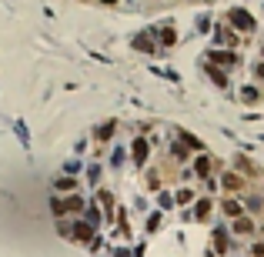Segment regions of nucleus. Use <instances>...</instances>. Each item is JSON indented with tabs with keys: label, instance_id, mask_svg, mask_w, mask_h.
I'll use <instances>...</instances> for the list:
<instances>
[{
	"label": "nucleus",
	"instance_id": "nucleus-1",
	"mask_svg": "<svg viewBox=\"0 0 264 257\" xmlns=\"http://www.w3.org/2000/svg\"><path fill=\"white\" fill-rule=\"evenodd\" d=\"M217 184H221V191H224V194H231V197H241V194L248 191V177L238 174V170H224Z\"/></svg>",
	"mask_w": 264,
	"mask_h": 257
},
{
	"label": "nucleus",
	"instance_id": "nucleus-2",
	"mask_svg": "<svg viewBox=\"0 0 264 257\" xmlns=\"http://www.w3.org/2000/svg\"><path fill=\"white\" fill-rule=\"evenodd\" d=\"M231 234L234 237H257V234H261V224H257V217L241 214L238 221H231Z\"/></svg>",
	"mask_w": 264,
	"mask_h": 257
},
{
	"label": "nucleus",
	"instance_id": "nucleus-3",
	"mask_svg": "<svg viewBox=\"0 0 264 257\" xmlns=\"http://www.w3.org/2000/svg\"><path fill=\"white\" fill-rule=\"evenodd\" d=\"M60 234H64L67 241H77V244H87L90 241V224H84V221H74V224H64L60 227Z\"/></svg>",
	"mask_w": 264,
	"mask_h": 257
},
{
	"label": "nucleus",
	"instance_id": "nucleus-4",
	"mask_svg": "<svg viewBox=\"0 0 264 257\" xmlns=\"http://www.w3.org/2000/svg\"><path fill=\"white\" fill-rule=\"evenodd\" d=\"M50 207H54L57 217L80 214V210H84V197H77V194H74V197H67V201H57V197H54V204H50Z\"/></svg>",
	"mask_w": 264,
	"mask_h": 257
},
{
	"label": "nucleus",
	"instance_id": "nucleus-5",
	"mask_svg": "<svg viewBox=\"0 0 264 257\" xmlns=\"http://www.w3.org/2000/svg\"><path fill=\"white\" fill-rule=\"evenodd\" d=\"M217 207H221V214H224L227 221H238V217L244 214V204H241V197H231V194H224V197L217 201Z\"/></svg>",
	"mask_w": 264,
	"mask_h": 257
},
{
	"label": "nucleus",
	"instance_id": "nucleus-6",
	"mask_svg": "<svg viewBox=\"0 0 264 257\" xmlns=\"http://www.w3.org/2000/svg\"><path fill=\"white\" fill-rule=\"evenodd\" d=\"M214 157H211V154H197V157H194V167H191V174L194 177H201V180H208L211 174H214Z\"/></svg>",
	"mask_w": 264,
	"mask_h": 257
},
{
	"label": "nucleus",
	"instance_id": "nucleus-7",
	"mask_svg": "<svg viewBox=\"0 0 264 257\" xmlns=\"http://www.w3.org/2000/svg\"><path fill=\"white\" fill-rule=\"evenodd\" d=\"M214 214V201L211 197H201V201H194V221H208V217Z\"/></svg>",
	"mask_w": 264,
	"mask_h": 257
},
{
	"label": "nucleus",
	"instance_id": "nucleus-8",
	"mask_svg": "<svg viewBox=\"0 0 264 257\" xmlns=\"http://www.w3.org/2000/svg\"><path fill=\"white\" fill-rule=\"evenodd\" d=\"M147 154H151V147H147L144 137H141V140H134V147H130V157H134L137 167H144V164H147Z\"/></svg>",
	"mask_w": 264,
	"mask_h": 257
},
{
	"label": "nucleus",
	"instance_id": "nucleus-9",
	"mask_svg": "<svg viewBox=\"0 0 264 257\" xmlns=\"http://www.w3.org/2000/svg\"><path fill=\"white\" fill-rule=\"evenodd\" d=\"M231 20H238L244 33H251V30H254V20H251V14H244V10H231Z\"/></svg>",
	"mask_w": 264,
	"mask_h": 257
},
{
	"label": "nucleus",
	"instance_id": "nucleus-10",
	"mask_svg": "<svg viewBox=\"0 0 264 257\" xmlns=\"http://www.w3.org/2000/svg\"><path fill=\"white\" fill-rule=\"evenodd\" d=\"M214 247H217V254H227V247H231V241H227V231H224V227H217V231H214Z\"/></svg>",
	"mask_w": 264,
	"mask_h": 257
},
{
	"label": "nucleus",
	"instance_id": "nucleus-11",
	"mask_svg": "<svg viewBox=\"0 0 264 257\" xmlns=\"http://www.w3.org/2000/svg\"><path fill=\"white\" fill-rule=\"evenodd\" d=\"M211 60H217V64H227V67H234V64H238V57H234V54H227V50H211Z\"/></svg>",
	"mask_w": 264,
	"mask_h": 257
},
{
	"label": "nucleus",
	"instance_id": "nucleus-12",
	"mask_svg": "<svg viewBox=\"0 0 264 257\" xmlns=\"http://www.w3.org/2000/svg\"><path fill=\"white\" fill-rule=\"evenodd\" d=\"M241 100H244V104H257V100H261V90L257 87H244L241 90Z\"/></svg>",
	"mask_w": 264,
	"mask_h": 257
},
{
	"label": "nucleus",
	"instance_id": "nucleus-13",
	"mask_svg": "<svg viewBox=\"0 0 264 257\" xmlns=\"http://www.w3.org/2000/svg\"><path fill=\"white\" fill-rule=\"evenodd\" d=\"M194 201V191L191 187H181V191L174 194V204H181V207H184V204H191Z\"/></svg>",
	"mask_w": 264,
	"mask_h": 257
},
{
	"label": "nucleus",
	"instance_id": "nucleus-14",
	"mask_svg": "<svg viewBox=\"0 0 264 257\" xmlns=\"http://www.w3.org/2000/svg\"><path fill=\"white\" fill-rule=\"evenodd\" d=\"M54 187H57V191H74L77 180H74V177H60V180H54Z\"/></svg>",
	"mask_w": 264,
	"mask_h": 257
},
{
	"label": "nucleus",
	"instance_id": "nucleus-15",
	"mask_svg": "<svg viewBox=\"0 0 264 257\" xmlns=\"http://www.w3.org/2000/svg\"><path fill=\"white\" fill-rule=\"evenodd\" d=\"M114 130H117L114 124H104V127L97 130V140H111V137H114Z\"/></svg>",
	"mask_w": 264,
	"mask_h": 257
},
{
	"label": "nucleus",
	"instance_id": "nucleus-16",
	"mask_svg": "<svg viewBox=\"0 0 264 257\" xmlns=\"http://www.w3.org/2000/svg\"><path fill=\"white\" fill-rule=\"evenodd\" d=\"M248 254H251V257H264V241H254V244L248 247Z\"/></svg>",
	"mask_w": 264,
	"mask_h": 257
},
{
	"label": "nucleus",
	"instance_id": "nucleus-17",
	"mask_svg": "<svg viewBox=\"0 0 264 257\" xmlns=\"http://www.w3.org/2000/svg\"><path fill=\"white\" fill-rule=\"evenodd\" d=\"M101 4H114V0H101Z\"/></svg>",
	"mask_w": 264,
	"mask_h": 257
}]
</instances>
